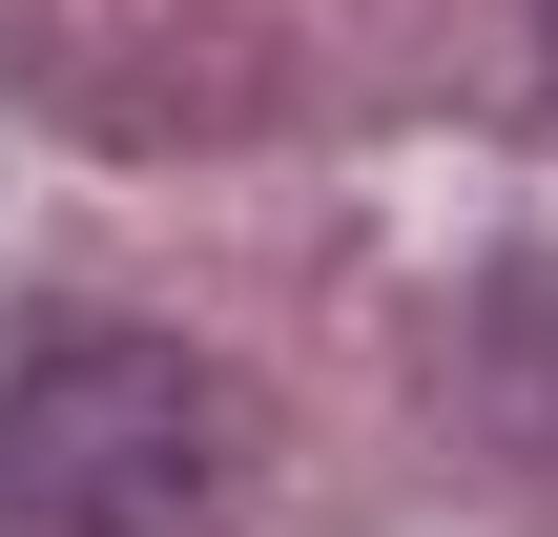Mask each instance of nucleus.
Returning a JSON list of instances; mask_svg holds the SVG:
<instances>
[{
	"label": "nucleus",
	"instance_id": "obj_2",
	"mask_svg": "<svg viewBox=\"0 0 558 537\" xmlns=\"http://www.w3.org/2000/svg\"><path fill=\"white\" fill-rule=\"evenodd\" d=\"M538 83H558V0H538Z\"/></svg>",
	"mask_w": 558,
	"mask_h": 537
},
{
	"label": "nucleus",
	"instance_id": "obj_1",
	"mask_svg": "<svg viewBox=\"0 0 558 537\" xmlns=\"http://www.w3.org/2000/svg\"><path fill=\"white\" fill-rule=\"evenodd\" d=\"M228 497V393L166 331H62L0 393V537H207Z\"/></svg>",
	"mask_w": 558,
	"mask_h": 537
}]
</instances>
